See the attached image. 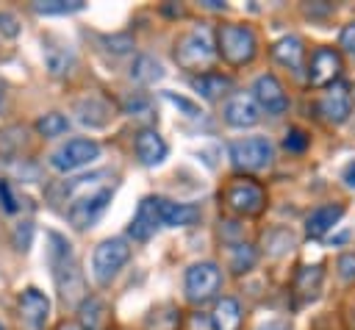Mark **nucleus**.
<instances>
[{"mask_svg":"<svg viewBox=\"0 0 355 330\" xmlns=\"http://www.w3.org/2000/svg\"><path fill=\"white\" fill-rule=\"evenodd\" d=\"M0 208H3L6 214L19 211V197L14 194L11 183H8V180H3V177H0Z\"/></svg>","mask_w":355,"mask_h":330,"instance_id":"31","label":"nucleus"},{"mask_svg":"<svg viewBox=\"0 0 355 330\" xmlns=\"http://www.w3.org/2000/svg\"><path fill=\"white\" fill-rule=\"evenodd\" d=\"M0 33L8 36V39H14L19 33V22H17V17L11 11H0Z\"/></svg>","mask_w":355,"mask_h":330,"instance_id":"35","label":"nucleus"},{"mask_svg":"<svg viewBox=\"0 0 355 330\" xmlns=\"http://www.w3.org/2000/svg\"><path fill=\"white\" fill-rule=\"evenodd\" d=\"M222 286V272L214 261H200V263H191L186 269V277H183V288H186V297L197 305L208 302L211 297H216Z\"/></svg>","mask_w":355,"mask_h":330,"instance_id":"7","label":"nucleus"},{"mask_svg":"<svg viewBox=\"0 0 355 330\" xmlns=\"http://www.w3.org/2000/svg\"><path fill=\"white\" fill-rule=\"evenodd\" d=\"M100 158V144L94 139H69L50 153V166L55 172H75Z\"/></svg>","mask_w":355,"mask_h":330,"instance_id":"8","label":"nucleus"},{"mask_svg":"<svg viewBox=\"0 0 355 330\" xmlns=\"http://www.w3.org/2000/svg\"><path fill=\"white\" fill-rule=\"evenodd\" d=\"M222 116L230 128H252L258 119H261V108L255 103L252 94L247 92H233L222 108Z\"/></svg>","mask_w":355,"mask_h":330,"instance_id":"13","label":"nucleus"},{"mask_svg":"<svg viewBox=\"0 0 355 330\" xmlns=\"http://www.w3.org/2000/svg\"><path fill=\"white\" fill-rule=\"evenodd\" d=\"M344 216V208L341 205H322V208H316V211H311L308 214V219H305V233L311 236V238H322V236H327L333 227H336V222Z\"/></svg>","mask_w":355,"mask_h":330,"instance_id":"19","label":"nucleus"},{"mask_svg":"<svg viewBox=\"0 0 355 330\" xmlns=\"http://www.w3.org/2000/svg\"><path fill=\"white\" fill-rule=\"evenodd\" d=\"M0 330H6V327H3V324H0Z\"/></svg>","mask_w":355,"mask_h":330,"instance_id":"43","label":"nucleus"},{"mask_svg":"<svg viewBox=\"0 0 355 330\" xmlns=\"http://www.w3.org/2000/svg\"><path fill=\"white\" fill-rule=\"evenodd\" d=\"M225 202L230 211L241 214V216H255L263 211L266 205V197H263V189L252 180H233L227 189H225Z\"/></svg>","mask_w":355,"mask_h":330,"instance_id":"9","label":"nucleus"},{"mask_svg":"<svg viewBox=\"0 0 355 330\" xmlns=\"http://www.w3.org/2000/svg\"><path fill=\"white\" fill-rule=\"evenodd\" d=\"M336 269H338V275H341L344 283H355V252H344L338 258Z\"/></svg>","mask_w":355,"mask_h":330,"instance_id":"34","label":"nucleus"},{"mask_svg":"<svg viewBox=\"0 0 355 330\" xmlns=\"http://www.w3.org/2000/svg\"><path fill=\"white\" fill-rule=\"evenodd\" d=\"M216 55H219V50H216V33L205 22H197L194 28H189L175 42V61H178V67H183L189 72L205 75V69H211V64L216 61Z\"/></svg>","mask_w":355,"mask_h":330,"instance_id":"2","label":"nucleus"},{"mask_svg":"<svg viewBox=\"0 0 355 330\" xmlns=\"http://www.w3.org/2000/svg\"><path fill=\"white\" fill-rule=\"evenodd\" d=\"M158 211H161V225L164 227H189L200 219V208L189 202H172L158 197Z\"/></svg>","mask_w":355,"mask_h":330,"instance_id":"18","label":"nucleus"},{"mask_svg":"<svg viewBox=\"0 0 355 330\" xmlns=\"http://www.w3.org/2000/svg\"><path fill=\"white\" fill-rule=\"evenodd\" d=\"M349 111H352V92H349L347 83L336 80V83L327 86V92L322 94V100H319V114H322L324 122L341 125V122H347Z\"/></svg>","mask_w":355,"mask_h":330,"instance_id":"12","label":"nucleus"},{"mask_svg":"<svg viewBox=\"0 0 355 330\" xmlns=\"http://www.w3.org/2000/svg\"><path fill=\"white\" fill-rule=\"evenodd\" d=\"M255 330H291V322L288 319H266Z\"/></svg>","mask_w":355,"mask_h":330,"instance_id":"38","label":"nucleus"},{"mask_svg":"<svg viewBox=\"0 0 355 330\" xmlns=\"http://www.w3.org/2000/svg\"><path fill=\"white\" fill-rule=\"evenodd\" d=\"M58 330H83L78 322H64V324H58Z\"/></svg>","mask_w":355,"mask_h":330,"instance_id":"41","label":"nucleus"},{"mask_svg":"<svg viewBox=\"0 0 355 330\" xmlns=\"http://www.w3.org/2000/svg\"><path fill=\"white\" fill-rule=\"evenodd\" d=\"M191 89H194L202 100H219V97L230 94L233 80H230L227 75H219V72H205V75H194V78H191Z\"/></svg>","mask_w":355,"mask_h":330,"instance_id":"21","label":"nucleus"},{"mask_svg":"<svg viewBox=\"0 0 355 330\" xmlns=\"http://www.w3.org/2000/svg\"><path fill=\"white\" fill-rule=\"evenodd\" d=\"M227 155H230V161H233L236 169H241V172H258V169H266L272 164L275 147H272V141L266 136H247V139L230 141Z\"/></svg>","mask_w":355,"mask_h":330,"instance_id":"6","label":"nucleus"},{"mask_svg":"<svg viewBox=\"0 0 355 330\" xmlns=\"http://www.w3.org/2000/svg\"><path fill=\"white\" fill-rule=\"evenodd\" d=\"M50 244H53L50 247V263H53V277H55V286L61 291V299L67 305H75L83 297V280H80V269H78L72 244L58 233H50Z\"/></svg>","mask_w":355,"mask_h":330,"instance_id":"3","label":"nucleus"},{"mask_svg":"<svg viewBox=\"0 0 355 330\" xmlns=\"http://www.w3.org/2000/svg\"><path fill=\"white\" fill-rule=\"evenodd\" d=\"M75 114H78V119H80L83 125H89V128H103V125H108V119L114 116V108H111V103L103 100L100 94H89V97L78 100Z\"/></svg>","mask_w":355,"mask_h":330,"instance_id":"17","label":"nucleus"},{"mask_svg":"<svg viewBox=\"0 0 355 330\" xmlns=\"http://www.w3.org/2000/svg\"><path fill=\"white\" fill-rule=\"evenodd\" d=\"M83 8V0H36L33 3V11L36 14H44V17H53V14H75Z\"/></svg>","mask_w":355,"mask_h":330,"instance_id":"28","label":"nucleus"},{"mask_svg":"<svg viewBox=\"0 0 355 330\" xmlns=\"http://www.w3.org/2000/svg\"><path fill=\"white\" fill-rule=\"evenodd\" d=\"M130 261V247L125 238H105L94 247L92 252V277L100 283V286H108L119 272L122 266Z\"/></svg>","mask_w":355,"mask_h":330,"instance_id":"5","label":"nucleus"},{"mask_svg":"<svg viewBox=\"0 0 355 330\" xmlns=\"http://www.w3.org/2000/svg\"><path fill=\"white\" fill-rule=\"evenodd\" d=\"M341 75V55L333 47H319L313 50L311 61H308V83L313 89H327L338 80Z\"/></svg>","mask_w":355,"mask_h":330,"instance_id":"10","label":"nucleus"},{"mask_svg":"<svg viewBox=\"0 0 355 330\" xmlns=\"http://www.w3.org/2000/svg\"><path fill=\"white\" fill-rule=\"evenodd\" d=\"M130 78H133L136 83H141V86H150V83H155V80L164 78V67H161L153 55H139V58L130 64Z\"/></svg>","mask_w":355,"mask_h":330,"instance_id":"25","label":"nucleus"},{"mask_svg":"<svg viewBox=\"0 0 355 330\" xmlns=\"http://www.w3.org/2000/svg\"><path fill=\"white\" fill-rule=\"evenodd\" d=\"M100 177H105V175L97 172V175H89V177H75L64 186V194H67V202H69L67 216L80 230L94 225L103 216V211L108 208L111 197H114V186H103Z\"/></svg>","mask_w":355,"mask_h":330,"instance_id":"1","label":"nucleus"},{"mask_svg":"<svg viewBox=\"0 0 355 330\" xmlns=\"http://www.w3.org/2000/svg\"><path fill=\"white\" fill-rule=\"evenodd\" d=\"M44 67L50 69V75H67L72 67V50L69 47H44Z\"/></svg>","mask_w":355,"mask_h":330,"instance_id":"26","label":"nucleus"},{"mask_svg":"<svg viewBox=\"0 0 355 330\" xmlns=\"http://www.w3.org/2000/svg\"><path fill=\"white\" fill-rule=\"evenodd\" d=\"M216 50L219 55L233 64V67H244L255 58L258 53V39H255V31L241 25V22H227L216 31Z\"/></svg>","mask_w":355,"mask_h":330,"instance_id":"4","label":"nucleus"},{"mask_svg":"<svg viewBox=\"0 0 355 330\" xmlns=\"http://www.w3.org/2000/svg\"><path fill=\"white\" fill-rule=\"evenodd\" d=\"M17 308H19V319H22L31 330H42V327L47 324V319H50V299H47V294H42V291L33 288V286L19 294Z\"/></svg>","mask_w":355,"mask_h":330,"instance_id":"14","label":"nucleus"},{"mask_svg":"<svg viewBox=\"0 0 355 330\" xmlns=\"http://www.w3.org/2000/svg\"><path fill=\"white\" fill-rule=\"evenodd\" d=\"M338 47H341L344 53L355 55V22L344 25V31H341V36H338Z\"/></svg>","mask_w":355,"mask_h":330,"instance_id":"36","label":"nucleus"},{"mask_svg":"<svg viewBox=\"0 0 355 330\" xmlns=\"http://www.w3.org/2000/svg\"><path fill=\"white\" fill-rule=\"evenodd\" d=\"M166 153H169V147H166V141L161 139V133H158L155 128H141V130L136 133V155H139V161H141L144 166H158V164H164Z\"/></svg>","mask_w":355,"mask_h":330,"instance_id":"16","label":"nucleus"},{"mask_svg":"<svg viewBox=\"0 0 355 330\" xmlns=\"http://www.w3.org/2000/svg\"><path fill=\"white\" fill-rule=\"evenodd\" d=\"M283 147L291 150V153H302V150L308 147V136H305V130L291 128V130L286 133V139H283Z\"/></svg>","mask_w":355,"mask_h":330,"instance_id":"33","label":"nucleus"},{"mask_svg":"<svg viewBox=\"0 0 355 330\" xmlns=\"http://www.w3.org/2000/svg\"><path fill=\"white\" fill-rule=\"evenodd\" d=\"M36 130L44 139H55V136H64L69 130V119L64 114H58V111H50V114L36 119Z\"/></svg>","mask_w":355,"mask_h":330,"instance_id":"27","label":"nucleus"},{"mask_svg":"<svg viewBox=\"0 0 355 330\" xmlns=\"http://www.w3.org/2000/svg\"><path fill=\"white\" fill-rule=\"evenodd\" d=\"M208 322H211L214 330H239V324H241V305H239V299H233V297L216 299Z\"/></svg>","mask_w":355,"mask_h":330,"instance_id":"22","label":"nucleus"},{"mask_svg":"<svg viewBox=\"0 0 355 330\" xmlns=\"http://www.w3.org/2000/svg\"><path fill=\"white\" fill-rule=\"evenodd\" d=\"M291 247H294V236H291V230L277 227V230H269V233L263 236V250H266L269 255H283V252L291 250Z\"/></svg>","mask_w":355,"mask_h":330,"instance_id":"29","label":"nucleus"},{"mask_svg":"<svg viewBox=\"0 0 355 330\" xmlns=\"http://www.w3.org/2000/svg\"><path fill=\"white\" fill-rule=\"evenodd\" d=\"M344 183H347L349 189H355V161L347 164V169H344Z\"/></svg>","mask_w":355,"mask_h":330,"instance_id":"40","label":"nucleus"},{"mask_svg":"<svg viewBox=\"0 0 355 330\" xmlns=\"http://www.w3.org/2000/svg\"><path fill=\"white\" fill-rule=\"evenodd\" d=\"M352 100H355V86H352Z\"/></svg>","mask_w":355,"mask_h":330,"instance_id":"42","label":"nucleus"},{"mask_svg":"<svg viewBox=\"0 0 355 330\" xmlns=\"http://www.w3.org/2000/svg\"><path fill=\"white\" fill-rule=\"evenodd\" d=\"M78 313H80V327H83V330H103L105 322H108V308H105V302L97 299V297L83 299Z\"/></svg>","mask_w":355,"mask_h":330,"instance_id":"24","label":"nucleus"},{"mask_svg":"<svg viewBox=\"0 0 355 330\" xmlns=\"http://www.w3.org/2000/svg\"><path fill=\"white\" fill-rule=\"evenodd\" d=\"M147 97H128L125 103H122V108H125V114H141V111H147Z\"/></svg>","mask_w":355,"mask_h":330,"instance_id":"37","label":"nucleus"},{"mask_svg":"<svg viewBox=\"0 0 355 330\" xmlns=\"http://www.w3.org/2000/svg\"><path fill=\"white\" fill-rule=\"evenodd\" d=\"M252 97H255L258 108L272 114V116H280L288 108V97L283 92V83L275 75H258L252 83Z\"/></svg>","mask_w":355,"mask_h":330,"instance_id":"11","label":"nucleus"},{"mask_svg":"<svg viewBox=\"0 0 355 330\" xmlns=\"http://www.w3.org/2000/svg\"><path fill=\"white\" fill-rule=\"evenodd\" d=\"M252 263H255V250L250 244H233L230 247V269L236 275L252 269Z\"/></svg>","mask_w":355,"mask_h":330,"instance_id":"30","label":"nucleus"},{"mask_svg":"<svg viewBox=\"0 0 355 330\" xmlns=\"http://www.w3.org/2000/svg\"><path fill=\"white\" fill-rule=\"evenodd\" d=\"M272 55L277 64L288 67V69H302V58H305V47H302V39L300 36H280L275 44H272Z\"/></svg>","mask_w":355,"mask_h":330,"instance_id":"20","label":"nucleus"},{"mask_svg":"<svg viewBox=\"0 0 355 330\" xmlns=\"http://www.w3.org/2000/svg\"><path fill=\"white\" fill-rule=\"evenodd\" d=\"M164 100H169V103H172L175 108H180L186 116H197V114H202L197 103H191V100H186V97H180V94H175V92H164Z\"/></svg>","mask_w":355,"mask_h":330,"instance_id":"32","label":"nucleus"},{"mask_svg":"<svg viewBox=\"0 0 355 330\" xmlns=\"http://www.w3.org/2000/svg\"><path fill=\"white\" fill-rule=\"evenodd\" d=\"M164 227L161 225V211H158V197H144L136 208V216L133 222L128 225V233L136 238V241H147L155 236V230Z\"/></svg>","mask_w":355,"mask_h":330,"instance_id":"15","label":"nucleus"},{"mask_svg":"<svg viewBox=\"0 0 355 330\" xmlns=\"http://www.w3.org/2000/svg\"><path fill=\"white\" fill-rule=\"evenodd\" d=\"M108 44H114V47H111L114 53H125V50L133 47V42H130L128 36H114V39H108Z\"/></svg>","mask_w":355,"mask_h":330,"instance_id":"39","label":"nucleus"},{"mask_svg":"<svg viewBox=\"0 0 355 330\" xmlns=\"http://www.w3.org/2000/svg\"><path fill=\"white\" fill-rule=\"evenodd\" d=\"M319 286H322V266H302L294 280V294L300 302H311L316 299Z\"/></svg>","mask_w":355,"mask_h":330,"instance_id":"23","label":"nucleus"}]
</instances>
